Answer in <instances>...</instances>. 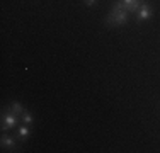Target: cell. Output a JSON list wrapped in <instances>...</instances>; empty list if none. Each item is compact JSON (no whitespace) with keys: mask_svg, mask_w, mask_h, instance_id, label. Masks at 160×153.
Listing matches in <instances>:
<instances>
[{"mask_svg":"<svg viewBox=\"0 0 160 153\" xmlns=\"http://www.w3.org/2000/svg\"><path fill=\"white\" fill-rule=\"evenodd\" d=\"M129 21V12L128 10H116V9H111L108 19L104 21L106 26H126Z\"/></svg>","mask_w":160,"mask_h":153,"instance_id":"cell-1","label":"cell"},{"mask_svg":"<svg viewBox=\"0 0 160 153\" xmlns=\"http://www.w3.org/2000/svg\"><path fill=\"white\" fill-rule=\"evenodd\" d=\"M19 121H21V116L16 114L14 111L7 109L2 112V133H7L9 129H14L17 128Z\"/></svg>","mask_w":160,"mask_h":153,"instance_id":"cell-2","label":"cell"},{"mask_svg":"<svg viewBox=\"0 0 160 153\" xmlns=\"http://www.w3.org/2000/svg\"><path fill=\"white\" fill-rule=\"evenodd\" d=\"M152 15H153V9H152V5H150V3H143V2H142L138 12H136V22L150 21Z\"/></svg>","mask_w":160,"mask_h":153,"instance_id":"cell-3","label":"cell"},{"mask_svg":"<svg viewBox=\"0 0 160 153\" xmlns=\"http://www.w3.org/2000/svg\"><path fill=\"white\" fill-rule=\"evenodd\" d=\"M0 146L2 148H7V150L14 151L17 146V136H12V135H7V133H3L2 138H0Z\"/></svg>","mask_w":160,"mask_h":153,"instance_id":"cell-4","label":"cell"},{"mask_svg":"<svg viewBox=\"0 0 160 153\" xmlns=\"http://www.w3.org/2000/svg\"><path fill=\"white\" fill-rule=\"evenodd\" d=\"M121 2L124 3V10H128L129 14H136L140 5H142V0H121Z\"/></svg>","mask_w":160,"mask_h":153,"instance_id":"cell-5","label":"cell"},{"mask_svg":"<svg viewBox=\"0 0 160 153\" xmlns=\"http://www.w3.org/2000/svg\"><path fill=\"white\" fill-rule=\"evenodd\" d=\"M17 140L21 141V143H24L26 140H28L29 136H31V128H29V124H22V126H19V129H17Z\"/></svg>","mask_w":160,"mask_h":153,"instance_id":"cell-6","label":"cell"},{"mask_svg":"<svg viewBox=\"0 0 160 153\" xmlns=\"http://www.w3.org/2000/svg\"><path fill=\"white\" fill-rule=\"evenodd\" d=\"M9 109H10V111H14L16 114H19V116H22V114H24V111H26V107L22 106L19 101H12V102L9 104Z\"/></svg>","mask_w":160,"mask_h":153,"instance_id":"cell-7","label":"cell"},{"mask_svg":"<svg viewBox=\"0 0 160 153\" xmlns=\"http://www.w3.org/2000/svg\"><path fill=\"white\" fill-rule=\"evenodd\" d=\"M21 121H22V124H29V126H31L34 122V117H32V114L29 112V111H24V114L21 116Z\"/></svg>","mask_w":160,"mask_h":153,"instance_id":"cell-8","label":"cell"},{"mask_svg":"<svg viewBox=\"0 0 160 153\" xmlns=\"http://www.w3.org/2000/svg\"><path fill=\"white\" fill-rule=\"evenodd\" d=\"M96 2H97V0H83V3H85L87 7H92V5H96Z\"/></svg>","mask_w":160,"mask_h":153,"instance_id":"cell-9","label":"cell"}]
</instances>
